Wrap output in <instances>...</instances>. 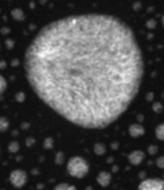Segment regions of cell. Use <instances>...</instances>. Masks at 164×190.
<instances>
[{"instance_id": "17", "label": "cell", "mask_w": 164, "mask_h": 190, "mask_svg": "<svg viewBox=\"0 0 164 190\" xmlns=\"http://www.w3.org/2000/svg\"><path fill=\"white\" fill-rule=\"evenodd\" d=\"M16 100H17L19 102H22V101L25 100V94L22 93V92H19V93L16 94Z\"/></svg>"}, {"instance_id": "3", "label": "cell", "mask_w": 164, "mask_h": 190, "mask_svg": "<svg viewBox=\"0 0 164 190\" xmlns=\"http://www.w3.org/2000/svg\"><path fill=\"white\" fill-rule=\"evenodd\" d=\"M138 190H164V180L147 178L139 184Z\"/></svg>"}, {"instance_id": "9", "label": "cell", "mask_w": 164, "mask_h": 190, "mask_svg": "<svg viewBox=\"0 0 164 190\" xmlns=\"http://www.w3.org/2000/svg\"><path fill=\"white\" fill-rule=\"evenodd\" d=\"M93 150H95V153H96V155H104V153L107 152L105 145H104L102 143H96L95 147H93Z\"/></svg>"}, {"instance_id": "20", "label": "cell", "mask_w": 164, "mask_h": 190, "mask_svg": "<svg viewBox=\"0 0 164 190\" xmlns=\"http://www.w3.org/2000/svg\"><path fill=\"white\" fill-rule=\"evenodd\" d=\"M148 152H150V153H155L156 152V147H155V145H151V147L148 148Z\"/></svg>"}, {"instance_id": "23", "label": "cell", "mask_w": 164, "mask_h": 190, "mask_svg": "<svg viewBox=\"0 0 164 190\" xmlns=\"http://www.w3.org/2000/svg\"><path fill=\"white\" fill-rule=\"evenodd\" d=\"M161 21H163V25H164V16H163V20H161Z\"/></svg>"}, {"instance_id": "21", "label": "cell", "mask_w": 164, "mask_h": 190, "mask_svg": "<svg viewBox=\"0 0 164 190\" xmlns=\"http://www.w3.org/2000/svg\"><path fill=\"white\" fill-rule=\"evenodd\" d=\"M34 143V139H33V138H29V139L26 140V145H32Z\"/></svg>"}, {"instance_id": "13", "label": "cell", "mask_w": 164, "mask_h": 190, "mask_svg": "<svg viewBox=\"0 0 164 190\" xmlns=\"http://www.w3.org/2000/svg\"><path fill=\"white\" fill-rule=\"evenodd\" d=\"M0 123H2V131L4 133V131H7V129H8V119L5 118V117H2V118H0Z\"/></svg>"}, {"instance_id": "7", "label": "cell", "mask_w": 164, "mask_h": 190, "mask_svg": "<svg viewBox=\"0 0 164 190\" xmlns=\"http://www.w3.org/2000/svg\"><path fill=\"white\" fill-rule=\"evenodd\" d=\"M129 134L133 136V138H138L140 135L145 134V129L142 125H131L129 127Z\"/></svg>"}, {"instance_id": "18", "label": "cell", "mask_w": 164, "mask_h": 190, "mask_svg": "<svg viewBox=\"0 0 164 190\" xmlns=\"http://www.w3.org/2000/svg\"><path fill=\"white\" fill-rule=\"evenodd\" d=\"M0 80H2V93H4V91H5V88H7V82H5V79L2 76L0 77Z\"/></svg>"}, {"instance_id": "15", "label": "cell", "mask_w": 164, "mask_h": 190, "mask_svg": "<svg viewBox=\"0 0 164 190\" xmlns=\"http://www.w3.org/2000/svg\"><path fill=\"white\" fill-rule=\"evenodd\" d=\"M152 109H154V112H155V113H160V112L163 110V106H161L160 102H155L154 106H152Z\"/></svg>"}, {"instance_id": "4", "label": "cell", "mask_w": 164, "mask_h": 190, "mask_svg": "<svg viewBox=\"0 0 164 190\" xmlns=\"http://www.w3.org/2000/svg\"><path fill=\"white\" fill-rule=\"evenodd\" d=\"M26 180H28L26 173L21 169H14L9 174V181L14 187H22L26 184Z\"/></svg>"}, {"instance_id": "11", "label": "cell", "mask_w": 164, "mask_h": 190, "mask_svg": "<svg viewBox=\"0 0 164 190\" xmlns=\"http://www.w3.org/2000/svg\"><path fill=\"white\" fill-rule=\"evenodd\" d=\"M54 190H76V187L74 185H68V184H59L54 187Z\"/></svg>"}, {"instance_id": "10", "label": "cell", "mask_w": 164, "mask_h": 190, "mask_svg": "<svg viewBox=\"0 0 164 190\" xmlns=\"http://www.w3.org/2000/svg\"><path fill=\"white\" fill-rule=\"evenodd\" d=\"M12 17H13L14 20H17V21H22V20L25 18L24 12H22L21 9H13V11H12Z\"/></svg>"}, {"instance_id": "5", "label": "cell", "mask_w": 164, "mask_h": 190, "mask_svg": "<svg viewBox=\"0 0 164 190\" xmlns=\"http://www.w3.org/2000/svg\"><path fill=\"white\" fill-rule=\"evenodd\" d=\"M129 157V161H130V164H133V165H139L140 163L143 161L145 160V157H146V155H145V152H142V151H133L130 155L128 156Z\"/></svg>"}, {"instance_id": "16", "label": "cell", "mask_w": 164, "mask_h": 190, "mask_svg": "<svg viewBox=\"0 0 164 190\" xmlns=\"http://www.w3.org/2000/svg\"><path fill=\"white\" fill-rule=\"evenodd\" d=\"M156 165H158L160 169H164V156H160L156 159Z\"/></svg>"}, {"instance_id": "1", "label": "cell", "mask_w": 164, "mask_h": 190, "mask_svg": "<svg viewBox=\"0 0 164 190\" xmlns=\"http://www.w3.org/2000/svg\"><path fill=\"white\" fill-rule=\"evenodd\" d=\"M32 89L83 129H105L139 92L142 51L133 30L109 14H72L43 26L25 51Z\"/></svg>"}, {"instance_id": "12", "label": "cell", "mask_w": 164, "mask_h": 190, "mask_svg": "<svg viewBox=\"0 0 164 190\" xmlns=\"http://www.w3.org/2000/svg\"><path fill=\"white\" fill-rule=\"evenodd\" d=\"M19 148H20V145H19V143H17V142H12V143H9V145H8V151H9L11 153L17 152V151H19Z\"/></svg>"}, {"instance_id": "2", "label": "cell", "mask_w": 164, "mask_h": 190, "mask_svg": "<svg viewBox=\"0 0 164 190\" xmlns=\"http://www.w3.org/2000/svg\"><path fill=\"white\" fill-rule=\"evenodd\" d=\"M89 171V165L83 157L80 156H74L68 160L67 164V172L70 176L75 178H83L87 176V173Z\"/></svg>"}, {"instance_id": "6", "label": "cell", "mask_w": 164, "mask_h": 190, "mask_svg": "<svg viewBox=\"0 0 164 190\" xmlns=\"http://www.w3.org/2000/svg\"><path fill=\"white\" fill-rule=\"evenodd\" d=\"M110 181H112L110 173H108V172H100V173H99V176H97V182H99L100 186L107 187V186L110 184Z\"/></svg>"}, {"instance_id": "8", "label": "cell", "mask_w": 164, "mask_h": 190, "mask_svg": "<svg viewBox=\"0 0 164 190\" xmlns=\"http://www.w3.org/2000/svg\"><path fill=\"white\" fill-rule=\"evenodd\" d=\"M155 135L159 140H164V123H160V125L155 129Z\"/></svg>"}, {"instance_id": "14", "label": "cell", "mask_w": 164, "mask_h": 190, "mask_svg": "<svg viewBox=\"0 0 164 190\" xmlns=\"http://www.w3.org/2000/svg\"><path fill=\"white\" fill-rule=\"evenodd\" d=\"M53 139L51 138H47V139H45L43 142V145H45V148H53Z\"/></svg>"}, {"instance_id": "22", "label": "cell", "mask_w": 164, "mask_h": 190, "mask_svg": "<svg viewBox=\"0 0 164 190\" xmlns=\"http://www.w3.org/2000/svg\"><path fill=\"white\" fill-rule=\"evenodd\" d=\"M147 26H148V28H151V26L154 28V26H155V21H154V20H151V21H148V24H147Z\"/></svg>"}, {"instance_id": "19", "label": "cell", "mask_w": 164, "mask_h": 190, "mask_svg": "<svg viewBox=\"0 0 164 190\" xmlns=\"http://www.w3.org/2000/svg\"><path fill=\"white\" fill-rule=\"evenodd\" d=\"M55 161H57L58 164H62V161H63V153H58Z\"/></svg>"}]
</instances>
